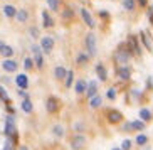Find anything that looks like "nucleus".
<instances>
[{
	"mask_svg": "<svg viewBox=\"0 0 153 150\" xmlns=\"http://www.w3.org/2000/svg\"><path fill=\"white\" fill-rule=\"evenodd\" d=\"M145 122L141 118H138V120H135V122H131V130L133 132H141V130H145Z\"/></svg>",
	"mask_w": 153,
	"mask_h": 150,
	"instance_id": "5701e85b",
	"label": "nucleus"
},
{
	"mask_svg": "<svg viewBox=\"0 0 153 150\" xmlns=\"http://www.w3.org/2000/svg\"><path fill=\"white\" fill-rule=\"evenodd\" d=\"M72 81H74V71H69L68 69V73H66V78H64V86L66 88H71L72 86Z\"/></svg>",
	"mask_w": 153,
	"mask_h": 150,
	"instance_id": "393cba45",
	"label": "nucleus"
},
{
	"mask_svg": "<svg viewBox=\"0 0 153 150\" xmlns=\"http://www.w3.org/2000/svg\"><path fill=\"white\" fill-rule=\"evenodd\" d=\"M141 150H152V149H150V147H146V145H145V147H141Z\"/></svg>",
	"mask_w": 153,
	"mask_h": 150,
	"instance_id": "c03bdc74",
	"label": "nucleus"
},
{
	"mask_svg": "<svg viewBox=\"0 0 153 150\" xmlns=\"http://www.w3.org/2000/svg\"><path fill=\"white\" fill-rule=\"evenodd\" d=\"M84 95H86L88 100H91L94 95H98V83H96V81H89V83H88V88H86Z\"/></svg>",
	"mask_w": 153,
	"mask_h": 150,
	"instance_id": "ddd939ff",
	"label": "nucleus"
},
{
	"mask_svg": "<svg viewBox=\"0 0 153 150\" xmlns=\"http://www.w3.org/2000/svg\"><path fill=\"white\" fill-rule=\"evenodd\" d=\"M4 46H5V42H2V41H0V49H2V47H4Z\"/></svg>",
	"mask_w": 153,
	"mask_h": 150,
	"instance_id": "a18cd8bd",
	"label": "nucleus"
},
{
	"mask_svg": "<svg viewBox=\"0 0 153 150\" xmlns=\"http://www.w3.org/2000/svg\"><path fill=\"white\" fill-rule=\"evenodd\" d=\"M66 73H68V69L64 68V66H57V68L54 69V76L57 78V79H64V78H66Z\"/></svg>",
	"mask_w": 153,
	"mask_h": 150,
	"instance_id": "bb28decb",
	"label": "nucleus"
},
{
	"mask_svg": "<svg viewBox=\"0 0 153 150\" xmlns=\"http://www.w3.org/2000/svg\"><path fill=\"white\" fill-rule=\"evenodd\" d=\"M0 54L4 56V57H12V56H14V49H12L10 46H7V44H5L4 47L0 49Z\"/></svg>",
	"mask_w": 153,
	"mask_h": 150,
	"instance_id": "c85d7f7f",
	"label": "nucleus"
},
{
	"mask_svg": "<svg viewBox=\"0 0 153 150\" xmlns=\"http://www.w3.org/2000/svg\"><path fill=\"white\" fill-rule=\"evenodd\" d=\"M2 68H4V71H7V73H15L19 69V64L15 63L14 59H4V63H2Z\"/></svg>",
	"mask_w": 153,
	"mask_h": 150,
	"instance_id": "9d476101",
	"label": "nucleus"
},
{
	"mask_svg": "<svg viewBox=\"0 0 153 150\" xmlns=\"http://www.w3.org/2000/svg\"><path fill=\"white\" fill-rule=\"evenodd\" d=\"M101 105H103V96L101 95H94L93 98L89 100V106H91V110H98V108H101Z\"/></svg>",
	"mask_w": 153,
	"mask_h": 150,
	"instance_id": "2eb2a0df",
	"label": "nucleus"
},
{
	"mask_svg": "<svg viewBox=\"0 0 153 150\" xmlns=\"http://www.w3.org/2000/svg\"><path fill=\"white\" fill-rule=\"evenodd\" d=\"M45 108H47V111H49L51 115H54L59 111V101L56 96H49L47 98V101H45Z\"/></svg>",
	"mask_w": 153,
	"mask_h": 150,
	"instance_id": "0eeeda50",
	"label": "nucleus"
},
{
	"mask_svg": "<svg viewBox=\"0 0 153 150\" xmlns=\"http://www.w3.org/2000/svg\"><path fill=\"white\" fill-rule=\"evenodd\" d=\"M138 116H140L141 120H143L145 123H146V122H150V120L153 118V113H152V110H148V108H140Z\"/></svg>",
	"mask_w": 153,
	"mask_h": 150,
	"instance_id": "a211bd4d",
	"label": "nucleus"
},
{
	"mask_svg": "<svg viewBox=\"0 0 153 150\" xmlns=\"http://www.w3.org/2000/svg\"><path fill=\"white\" fill-rule=\"evenodd\" d=\"M135 143L138 147H145L146 143H148V135H145V133H136V137H135Z\"/></svg>",
	"mask_w": 153,
	"mask_h": 150,
	"instance_id": "412c9836",
	"label": "nucleus"
},
{
	"mask_svg": "<svg viewBox=\"0 0 153 150\" xmlns=\"http://www.w3.org/2000/svg\"><path fill=\"white\" fill-rule=\"evenodd\" d=\"M29 34H30V37H39V31H37V27H30L29 29Z\"/></svg>",
	"mask_w": 153,
	"mask_h": 150,
	"instance_id": "4c0bfd02",
	"label": "nucleus"
},
{
	"mask_svg": "<svg viewBox=\"0 0 153 150\" xmlns=\"http://www.w3.org/2000/svg\"><path fill=\"white\" fill-rule=\"evenodd\" d=\"M52 132H54V135H56V137H59V138H61V137L64 135V128H62V125H56Z\"/></svg>",
	"mask_w": 153,
	"mask_h": 150,
	"instance_id": "f704fd0d",
	"label": "nucleus"
},
{
	"mask_svg": "<svg viewBox=\"0 0 153 150\" xmlns=\"http://www.w3.org/2000/svg\"><path fill=\"white\" fill-rule=\"evenodd\" d=\"M86 143H88V138L82 133H76L71 138V149L72 150H82L86 147Z\"/></svg>",
	"mask_w": 153,
	"mask_h": 150,
	"instance_id": "20e7f679",
	"label": "nucleus"
},
{
	"mask_svg": "<svg viewBox=\"0 0 153 150\" xmlns=\"http://www.w3.org/2000/svg\"><path fill=\"white\" fill-rule=\"evenodd\" d=\"M20 108H22L24 111H25V113H32V110H34V105H32V101L29 100V98H25V100L22 101Z\"/></svg>",
	"mask_w": 153,
	"mask_h": 150,
	"instance_id": "cd10ccee",
	"label": "nucleus"
},
{
	"mask_svg": "<svg viewBox=\"0 0 153 150\" xmlns=\"http://www.w3.org/2000/svg\"><path fill=\"white\" fill-rule=\"evenodd\" d=\"M150 22H152V24H153V9H152V10H150Z\"/></svg>",
	"mask_w": 153,
	"mask_h": 150,
	"instance_id": "79ce46f5",
	"label": "nucleus"
},
{
	"mask_svg": "<svg viewBox=\"0 0 153 150\" xmlns=\"http://www.w3.org/2000/svg\"><path fill=\"white\" fill-rule=\"evenodd\" d=\"M99 15H101L103 19H108V17H109V14L106 12V10H101V12H99Z\"/></svg>",
	"mask_w": 153,
	"mask_h": 150,
	"instance_id": "a19ab883",
	"label": "nucleus"
},
{
	"mask_svg": "<svg viewBox=\"0 0 153 150\" xmlns=\"http://www.w3.org/2000/svg\"><path fill=\"white\" fill-rule=\"evenodd\" d=\"M136 4H138L141 9H145V7H148V0H136Z\"/></svg>",
	"mask_w": 153,
	"mask_h": 150,
	"instance_id": "58836bf2",
	"label": "nucleus"
},
{
	"mask_svg": "<svg viewBox=\"0 0 153 150\" xmlns=\"http://www.w3.org/2000/svg\"><path fill=\"white\" fill-rule=\"evenodd\" d=\"M86 88H88V83L84 81V79H77L76 84H74V90H76V95H84L86 93Z\"/></svg>",
	"mask_w": 153,
	"mask_h": 150,
	"instance_id": "dca6fc26",
	"label": "nucleus"
},
{
	"mask_svg": "<svg viewBox=\"0 0 153 150\" xmlns=\"http://www.w3.org/2000/svg\"><path fill=\"white\" fill-rule=\"evenodd\" d=\"M42 25L45 29H52L54 27V19L51 17V14L47 10H42Z\"/></svg>",
	"mask_w": 153,
	"mask_h": 150,
	"instance_id": "4468645a",
	"label": "nucleus"
},
{
	"mask_svg": "<svg viewBox=\"0 0 153 150\" xmlns=\"http://www.w3.org/2000/svg\"><path fill=\"white\" fill-rule=\"evenodd\" d=\"M108 122L116 125V123H121L123 122V113L120 110H109L108 111Z\"/></svg>",
	"mask_w": 153,
	"mask_h": 150,
	"instance_id": "6e6552de",
	"label": "nucleus"
},
{
	"mask_svg": "<svg viewBox=\"0 0 153 150\" xmlns=\"http://www.w3.org/2000/svg\"><path fill=\"white\" fill-rule=\"evenodd\" d=\"M74 128H76L79 133H81L82 130H84V125H82V123H76V125H74Z\"/></svg>",
	"mask_w": 153,
	"mask_h": 150,
	"instance_id": "ea45409f",
	"label": "nucleus"
},
{
	"mask_svg": "<svg viewBox=\"0 0 153 150\" xmlns=\"http://www.w3.org/2000/svg\"><path fill=\"white\" fill-rule=\"evenodd\" d=\"M15 83H17V86L20 88V90L29 88V78L25 76V74H19V76L15 78Z\"/></svg>",
	"mask_w": 153,
	"mask_h": 150,
	"instance_id": "f3484780",
	"label": "nucleus"
},
{
	"mask_svg": "<svg viewBox=\"0 0 153 150\" xmlns=\"http://www.w3.org/2000/svg\"><path fill=\"white\" fill-rule=\"evenodd\" d=\"M24 68H25V71H30V69L34 68V59H32V57H25V61H24Z\"/></svg>",
	"mask_w": 153,
	"mask_h": 150,
	"instance_id": "72a5a7b5",
	"label": "nucleus"
},
{
	"mask_svg": "<svg viewBox=\"0 0 153 150\" xmlns=\"http://www.w3.org/2000/svg\"><path fill=\"white\" fill-rule=\"evenodd\" d=\"M91 61V56L88 54V52H79L76 57V63L79 64V66H84V64H88Z\"/></svg>",
	"mask_w": 153,
	"mask_h": 150,
	"instance_id": "4be33fe9",
	"label": "nucleus"
},
{
	"mask_svg": "<svg viewBox=\"0 0 153 150\" xmlns=\"http://www.w3.org/2000/svg\"><path fill=\"white\" fill-rule=\"evenodd\" d=\"M94 71H96V74H98V78H99V81L101 83L108 81V71H106V68H104V64L98 63L96 64V68H94Z\"/></svg>",
	"mask_w": 153,
	"mask_h": 150,
	"instance_id": "1a4fd4ad",
	"label": "nucleus"
},
{
	"mask_svg": "<svg viewBox=\"0 0 153 150\" xmlns=\"http://www.w3.org/2000/svg\"><path fill=\"white\" fill-rule=\"evenodd\" d=\"M126 46L130 47V51L133 52V54H141V47H140V44H138V41H136V37H130L128 39V42H126Z\"/></svg>",
	"mask_w": 153,
	"mask_h": 150,
	"instance_id": "9b49d317",
	"label": "nucleus"
},
{
	"mask_svg": "<svg viewBox=\"0 0 153 150\" xmlns=\"http://www.w3.org/2000/svg\"><path fill=\"white\" fill-rule=\"evenodd\" d=\"M62 19H66V20L74 19V10H72L71 7H66V9L62 10Z\"/></svg>",
	"mask_w": 153,
	"mask_h": 150,
	"instance_id": "c756f323",
	"label": "nucleus"
},
{
	"mask_svg": "<svg viewBox=\"0 0 153 150\" xmlns=\"http://www.w3.org/2000/svg\"><path fill=\"white\" fill-rule=\"evenodd\" d=\"M113 150H121V147H120V149H113Z\"/></svg>",
	"mask_w": 153,
	"mask_h": 150,
	"instance_id": "49530a36",
	"label": "nucleus"
},
{
	"mask_svg": "<svg viewBox=\"0 0 153 150\" xmlns=\"http://www.w3.org/2000/svg\"><path fill=\"white\" fill-rule=\"evenodd\" d=\"M15 19H17L19 22H27V20H29V12H27L25 9L17 10V14H15Z\"/></svg>",
	"mask_w": 153,
	"mask_h": 150,
	"instance_id": "b1692460",
	"label": "nucleus"
},
{
	"mask_svg": "<svg viewBox=\"0 0 153 150\" xmlns=\"http://www.w3.org/2000/svg\"><path fill=\"white\" fill-rule=\"evenodd\" d=\"M4 150H15V145H14V142L10 140H5V145H4Z\"/></svg>",
	"mask_w": 153,
	"mask_h": 150,
	"instance_id": "c9c22d12",
	"label": "nucleus"
},
{
	"mask_svg": "<svg viewBox=\"0 0 153 150\" xmlns=\"http://www.w3.org/2000/svg\"><path fill=\"white\" fill-rule=\"evenodd\" d=\"M0 100H4V101H9V93L4 90V88L0 86Z\"/></svg>",
	"mask_w": 153,
	"mask_h": 150,
	"instance_id": "e433bc0d",
	"label": "nucleus"
},
{
	"mask_svg": "<svg viewBox=\"0 0 153 150\" xmlns=\"http://www.w3.org/2000/svg\"><path fill=\"white\" fill-rule=\"evenodd\" d=\"M131 54H133V52L130 51V47H128V46H121V47L116 51L114 59H116L118 64H128V61L131 59Z\"/></svg>",
	"mask_w": 153,
	"mask_h": 150,
	"instance_id": "7ed1b4c3",
	"label": "nucleus"
},
{
	"mask_svg": "<svg viewBox=\"0 0 153 150\" xmlns=\"http://www.w3.org/2000/svg\"><path fill=\"white\" fill-rule=\"evenodd\" d=\"M123 9L126 10V12H135L136 7H138V4H136V0H123L121 2Z\"/></svg>",
	"mask_w": 153,
	"mask_h": 150,
	"instance_id": "6ab92c4d",
	"label": "nucleus"
},
{
	"mask_svg": "<svg viewBox=\"0 0 153 150\" xmlns=\"http://www.w3.org/2000/svg\"><path fill=\"white\" fill-rule=\"evenodd\" d=\"M19 150H29V149L25 145H20V147H19Z\"/></svg>",
	"mask_w": 153,
	"mask_h": 150,
	"instance_id": "37998d69",
	"label": "nucleus"
},
{
	"mask_svg": "<svg viewBox=\"0 0 153 150\" xmlns=\"http://www.w3.org/2000/svg\"><path fill=\"white\" fill-rule=\"evenodd\" d=\"M131 147H133V142L130 138H125L121 142V150H131Z\"/></svg>",
	"mask_w": 153,
	"mask_h": 150,
	"instance_id": "473e14b6",
	"label": "nucleus"
},
{
	"mask_svg": "<svg viewBox=\"0 0 153 150\" xmlns=\"http://www.w3.org/2000/svg\"><path fill=\"white\" fill-rule=\"evenodd\" d=\"M30 51H32V59H34L36 68L37 69H42V68H44V52H42L41 46H39V44H32Z\"/></svg>",
	"mask_w": 153,
	"mask_h": 150,
	"instance_id": "f03ea898",
	"label": "nucleus"
},
{
	"mask_svg": "<svg viewBox=\"0 0 153 150\" xmlns=\"http://www.w3.org/2000/svg\"><path fill=\"white\" fill-rule=\"evenodd\" d=\"M116 96H118V90L116 88H108V91H106V98L108 100H116Z\"/></svg>",
	"mask_w": 153,
	"mask_h": 150,
	"instance_id": "2f4dec72",
	"label": "nucleus"
},
{
	"mask_svg": "<svg viewBox=\"0 0 153 150\" xmlns=\"http://www.w3.org/2000/svg\"><path fill=\"white\" fill-rule=\"evenodd\" d=\"M96 36L94 32H88L84 37V46H86V52L91 56V57H94L96 54H98V49H96Z\"/></svg>",
	"mask_w": 153,
	"mask_h": 150,
	"instance_id": "f257e3e1",
	"label": "nucleus"
},
{
	"mask_svg": "<svg viewBox=\"0 0 153 150\" xmlns=\"http://www.w3.org/2000/svg\"><path fill=\"white\" fill-rule=\"evenodd\" d=\"M81 19L84 20V24L89 29H94L96 27V22H94V19H93V15H91V12L88 9H84V7L81 9Z\"/></svg>",
	"mask_w": 153,
	"mask_h": 150,
	"instance_id": "423d86ee",
	"label": "nucleus"
},
{
	"mask_svg": "<svg viewBox=\"0 0 153 150\" xmlns=\"http://www.w3.org/2000/svg\"><path fill=\"white\" fill-rule=\"evenodd\" d=\"M39 46H41V49L44 54H51L52 49H54V39L49 36H44V37H41V44Z\"/></svg>",
	"mask_w": 153,
	"mask_h": 150,
	"instance_id": "39448f33",
	"label": "nucleus"
},
{
	"mask_svg": "<svg viewBox=\"0 0 153 150\" xmlns=\"http://www.w3.org/2000/svg\"><path fill=\"white\" fill-rule=\"evenodd\" d=\"M45 2H47V5H49V9L52 10V12H57L59 10V5H61L59 0H45Z\"/></svg>",
	"mask_w": 153,
	"mask_h": 150,
	"instance_id": "7c9ffc66",
	"label": "nucleus"
},
{
	"mask_svg": "<svg viewBox=\"0 0 153 150\" xmlns=\"http://www.w3.org/2000/svg\"><path fill=\"white\" fill-rule=\"evenodd\" d=\"M140 39H141V42H143L145 49L152 52V51H153V46H152V41H150L148 34H146V32H140Z\"/></svg>",
	"mask_w": 153,
	"mask_h": 150,
	"instance_id": "aec40b11",
	"label": "nucleus"
},
{
	"mask_svg": "<svg viewBox=\"0 0 153 150\" xmlns=\"http://www.w3.org/2000/svg\"><path fill=\"white\" fill-rule=\"evenodd\" d=\"M4 14H5V17L14 19L15 14H17V9H15V7H12V5H5V7H4Z\"/></svg>",
	"mask_w": 153,
	"mask_h": 150,
	"instance_id": "a878e982",
	"label": "nucleus"
},
{
	"mask_svg": "<svg viewBox=\"0 0 153 150\" xmlns=\"http://www.w3.org/2000/svg\"><path fill=\"white\" fill-rule=\"evenodd\" d=\"M118 76H120V79H123V81H128L131 78V68L126 66V64H121V68L118 69Z\"/></svg>",
	"mask_w": 153,
	"mask_h": 150,
	"instance_id": "f8f14e48",
	"label": "nucleus"
}]
</instances>
